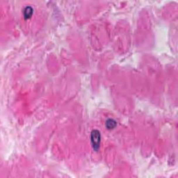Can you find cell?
Returning a JSON list of instances; mask_svg holds the SVG:
<instances>
[{
	"label": "cell",
	"instance_id": "1",
	"mask_svg": "<svg viewBox=\"0 0 178 178\" xmlns=\"http://www.w3.org/2000/svg\"><path fill=\"white\" fill-rule=\"evenodd\" d=\"M91 141L94 151H98L101 142V134L99 130L94 129L91 132Z\"/></svg>",
	"mask_w": 178,
	"mask_h": 178
},
{
	"label": "cell",
	"instance_id": "2",
	"mask_svg": "<svg viewBox=\"0 0 178 178\" xmlns=\"http://www.w3.org/2000/svg\"><path fill=\"white\" fill-rule=\"evenodd\" d=\"M34 9L31 6H26L23 10V15L25 20H28L32 16Z\"/></svg>",
	"mask_w": 178,
	"mask_h": 178
},
{
	"label": "cell",
	"instance_id": "3",
	"mask_svg": "<svg viewBox=\"0 0 178 178\" xmlns=\"http://www.w3.org/2000/svg\"><path fill=\"white\" fill-rule=\"evenodd\" d=\"M106 127L108 129H113L116 127L117 125V122L116 121L113 119H108L106 121Z\"/></svg>",
	"mask_w": 178,
	"mask_h": 178
}]
</instances>
